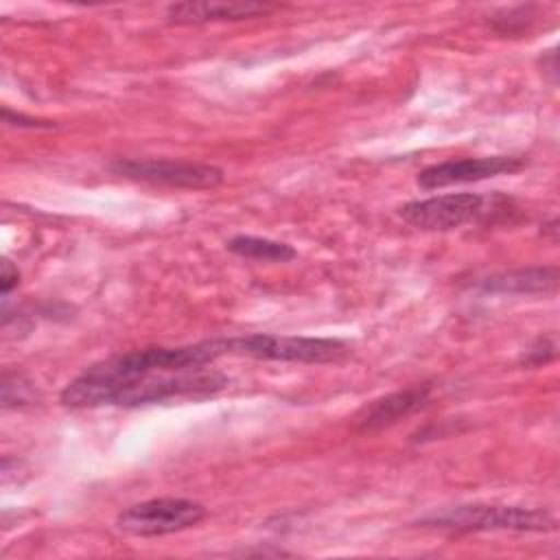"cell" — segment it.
Returning a JSON list of instances; mask_svg holds the SVG:
<instances>
[{
  "instance_id": "cell-1",
  "label": "cell",
  "mask_w": 560,
  "mask_h": 560,
  "mask_svg": "<svg viewBox=\"0 0 560 560\" xmlns=\"http://www.w3.org/2000/svg\"><path fill=\"white\" fill-rule=\"evenodd\" d=\"M228 354V339H208L179 348H142L114 354L85 368L61 389V405L70 409H88L112 405L118 385L151 372H175L188 368H203Z\"/></svg>"
},
{
  "instance_id": "cell-2",
  "label": "cell",
  "mask_w": 560,
  "mask_h": 560,
  "mask_svg": "<svg viewBox=\"0 0 560 560\" xmlns=\"http://www.w3.org/2000/svg\"><path fill=\"white\" fill-rule=\"evenodd\" d=\"M400 217L418 230H455L468 223H494L514 212L512 199L499 192H448L400 206Z\"/></svg>"
},
{
  "instance_id": "cell-3",
  "label": "cell",
  "mask_w": 560,
  "mask_h": 560,
  "mask_svg": "<svg viewBox=\"0 0 560 560\" xmlns=\"http://www.w3.org/2000/svg\"><path fill=\"white\" fill-rule=\"evenodd\" d=\"M420 525L451 532H551L556 518L540 508L468 503L431 512L420 518Z\"/></svg>"
},
{
  "instance_id": "cell-4",
  "label": "cell",
  "mask_w": 560,
  "mask_h": 560,
  "mask_svg": "<svg viewBox=\"0 0 560 560\" xmlns=\"http://www.w3.org/2000/svg\"><path fill=\"white\" fill-rule=\"evenodd\" d=\"M228 385V378L217 370L188 368L175 372H151L136 376L116 387L112 405L120 407H140L153 405L168 398H203L212 396Z\"/></svg>"
},
{
  "instance_id": "cell-5",
  "label": "cell",
  "mask_w": 560,
  "mask_h": 560,
  "mask_svg": "<svg viewBox=\"0 0 560 560\" xmlns=\"http://www.w3.org/2000/svg\"><path fill=\"white\" fill-rule=\"evenodd\" d=\"M348 346L328 337H287V335H245L228 339V354L293 361V363H330L346 357Z\"/></svg>"
},
{
  "instance_id": "cell-6",
  "label": "cell",
  "mask_w": 560,
  "mask_h": 560,
  "mask_svg": "<svg viewBox=\"0 0 560 560\" xmlns=\"http://www.w3.org/2000/svg\"><path fill=\"white\" fill-rule=\"evenodd\" d=\"M112 171L120 177L144 182L166 188L208 190L223 182V171L214 164L190 162V160H166V158H127L112 164Z\"/></svg>"
},
{
  "instance_id": "cell-7",
  "label": "cell",
  "mask_w": 560,
  "mask_h": 560,
  "mask_svg": "<svg viewBox=\"0 0 560 560\" xmlns=\"http://www.w3.org/2000/svg\"><path fill=\"white\" fill-rule=\"evenodd\" d=\"M206 516V508L190 499H149L136 503L118 514L116 525L120 532L131 536H166L188 527H195Z\"/></svg>"
},
{
  "instance_id": "cell-8",
  "label": "cell",
  "mask_w": 560,
  "mask_h": 560,
  "mask_svg": "<svg viewBox=\"0 0 560 560\" xmlns=\"http://www.w3.org/2000/svg\"><path fill=\"white\" fill-rule=\"evenodd\" d=\"M525 166L523 158L516 155H486V158H462L431 164L418 173V186L424 190L444 188L453 184L481 182L497 175H510Z\"/></svg>"
},
{
  "instance_id": "cell-9",
  "label": "cell",
  "mask_w": 560,
  "mask_h": 560,
  "mask_svg": "<svg viewBox=\"0 0 560 560\" xmlns=\"http://www.w3.org/2000/svg\"><path fill=\"white\" fill-rule=\"evenodd\" d=\"M431 398V387L429 385H413L400 392H392L387 396H381L368 405H363L354 418L352 427L359 433H374L381 429H387L402 420L405 416L422 409Z\"/></svg>"
},
{
  "instance_id": "cell-10",
  "label": "cell",
  "mask_w": 560,
  "mask_h": 560,
  "mask_svg": "<svg viewBox=\"0 0 560 560\" xmlns=\"http://www.w3.org/2000/svg\"><path fill=\"white\" fill-rule=\"evenodd\" d=\"M273 11V4L265 2H177L166 9V18L173 24H206L219 20H247Z\"/></svg>"
},
{
  "instance_id": "cell-11",
  "label": "cell",
  "mask_w": 560,
  "mask_h": 560,
  "mask_svg": "<svg viewBox=\"0 0 560 560\" xmlns=\"http://www.w3.org/2000/svg\"><path fill=\"white\" fill-rule=\"evenodd\" d=\"M558 287V267H525L490 276L481 289L492 293H551Z\"/></svg>"
},
{
  "instance_id": "cell-12",
  "label": "cell",
  "mask_w": 560,
  "mask_h": 560,
  "mask_svg": "<svg viewBox=\"0 0 560 560\" xmlns=\"http://www.w3.org/2000/svg\"><path fill=\"white\" fill-rule=\"evenodd\" d=\"M228 249L236 256L252 258V260H273V262H287L295 258V249L282 241H271L262 236H249L241 234L228 241Z\"/></svg>"
},
{
  "instance_id": "cell-13",
  "label": "cell",
  "mask_w": 560,
  "mask_h": 560,
  "mask_svg": "<svg viewBox=\"0 0 560 560\" xmlns=\"http://www.w3.org/2000/svg\"><path fill=\"white\" fill-rule=\"evenodd\" d=\"M35 389L33 383L20 372H4L2 374V407H22L33 402Z\"/></svg>"
},
{
  "instance_id": "cell-14",
  "label": "cell",
  "mask_w": 560,
  "mask_h": 560,
  "mask_svg": "<svg viewBox=\"0 0 560 560\" xmlns=\"http://www.w3.org/2000/svg\"><path fill=\"white\" fill-rule=\"evenodd\" d=\"M505 18H492V24L497 31L501 33H516L521 31L532 18H529V7H516V9H508L503 13Z\"/></svg>"
},
{
  "instance_id": "cell-15",
  "label": "cell",
  "mask_w": 560,
  "mask_h": 560,
  "mask_svg": "<svg viewBox=\"0 0 560 560\" xmlns=\"http://www.w3.org/2000/svg\"><path fill=\"white\" fill-rule=\"evenodd\" d=\"M553 357H556V341H553V337H538V339L529 346V350L525 352L523 361H525L527 365H540V363L551 361Z\"/></svg>"
},
{
  "instance_id": "cell-16",
  "label": "cell",
  "mask_w": 560,
  "mask_h": 560,
  "mask_svg": "<svg viewBox=\"0 0 560 560\" xmlns=\"http://www.w3.org/2000/svg\"><path fill=\"white\" fill-rule=\"evenodd\" d=\"M2 120L7 125H15V127H28V129H50L55 127V122H48V120H37L33 116H24L20 112H13L9 107H2Z\"/></svg>"
},
{
  "instance_id": "cell-17",
  "label": "cell",
  "mask_w": 560,
  "mask_h": 560,
  "mask_svg": "<svg viewBox=\"0 0 560 560\" xmlns=\"http://www.w3.org/2000/svg\"><path fill=\"white\" fill-rule=\"evenodd\" d=\"M20 282V271L9 262V260H2V273H0V289H2V295L11 293Z\"/></svg>"
},
{
  "instance_id": "cell-18",
  "label": "cell",
  "mask_w": 560,
  "mask_h": 560,
  "mask_svg": "<svg viewBox=\"0 0 560 560\" xmlns=\"http://www.w3.org/2000/svg\"><path fill=\"white\" fill-rule=\"evenodd\" d=\"M540 66H542V74H545L551 83H556V79H558V63H556V50H553V48L547 50V52L540 57Z\"/></svg>"
},
{
  "instance_id": "cell-19",
  "label": "cell",
  "mask_w": 560,
  "mask_h": 560,
  "mask_svg": "<svg viewBox=\"0 0 560 560\" xmlns=\"http://www.w3.org/2000/svg\"><path fill=\"white\" fill-rule=\"evenodd\" d=\"M540 232H542L545 236H549V238L556 243V241H558V219H551L549 223H545Z\"/></svg>"
}]
</instances>
